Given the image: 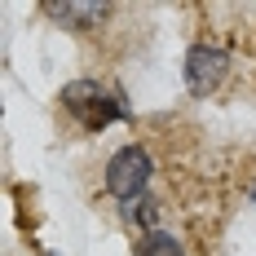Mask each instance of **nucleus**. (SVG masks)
<instances>
[{
	"instance_id": "nucleus-1",
	"label": "nucleus",
	"mask_w": 256,
	"mask_h": 256,
	"mask_svg": "<svg viewBox=\"0 0 256 256\" xmlns=\"http://www.w3.org/2000/svg\"><path fill=\"white\" fill-rule=\"evenodd\" d=\"M62 106H66L88 132H102L106 124H115V120L124 115L120 102L106 93L98 80H76V84H66V88H62Z\"/></svg>"
},
{
	"instance_id": "nucleus-2",
	"label": "nucleus",
	"mask_w": 256,
	"mask_h": 256,
	"mask_svg": "<svg viewBox=\"0 0 256 256\" xmlns=\"http://www.w3.org/2000/svg\"><path fill=\"white\" fill-rule=\"evenodd\" d=\"M146 181H150V154L142 146H124V150L110 154V164H106V190L115 199H128V204L142 199Z\"/></svg>"
},
{
	"instance_id": "nucleus-3",
	"label": "nucleus",
	"mask_w": 256,
	"mask_h": 256,
	"mask_svg": "<svg viewBox=\"0 0 256 256\" xmlns=\"http://www.w3.org/2000/svg\"><path fill=\"white\" fill-rule=\"evenodd\" d=\"M226 66H230V58L216 49V44H194V49L186 53V88L194 98L216 93L221 80H226Z\"/></svg>"
},
{
	"instance_id": "nucleus-4",
	"label": "nucleus",
	"mask_w": 256,
	"mask_h": 256,
	"mask_svg": "<svg viewBox=\"0 0 256 256\" xmlns=\"http://www.w3.org/2000/svg\"><path fill=\"white\" fill-rule=\"evenodd\" d=\"M137 256H181V243L168 230H154L137 238Z\"/></svg>"
},
{
	"instance_id": "nucleus-5",
	"label": "nucleus",
	"mask_w": 256,
	"mask_h": 256,
	"mask_svg": "<svg viewBox=\"0 0 256 256\" xmlns=\"http://www.w3.org/2000/svg\"><path fill=\"white\" fill-rule=\"evenodd\" d=\"M124 216L132 221V226H142L146 234L159 230V204H154V199H132V204L124 208Z\"/></svg>"
},
{
	"instance_id": "nucleus-6",
	"label": "nucleus",
	"mask_w": 256,
	"mask_h": 256,
	"mask_svg": "<svg viewBox=\"0 0 256 256\" xmlns=\"http://www.w3.org/2000/svg\"><path fill=\"white\" fill-rule=\"evenodd\" d=\"M252 199H256V194H252Z\"/></svg>"
}]
</instances>
